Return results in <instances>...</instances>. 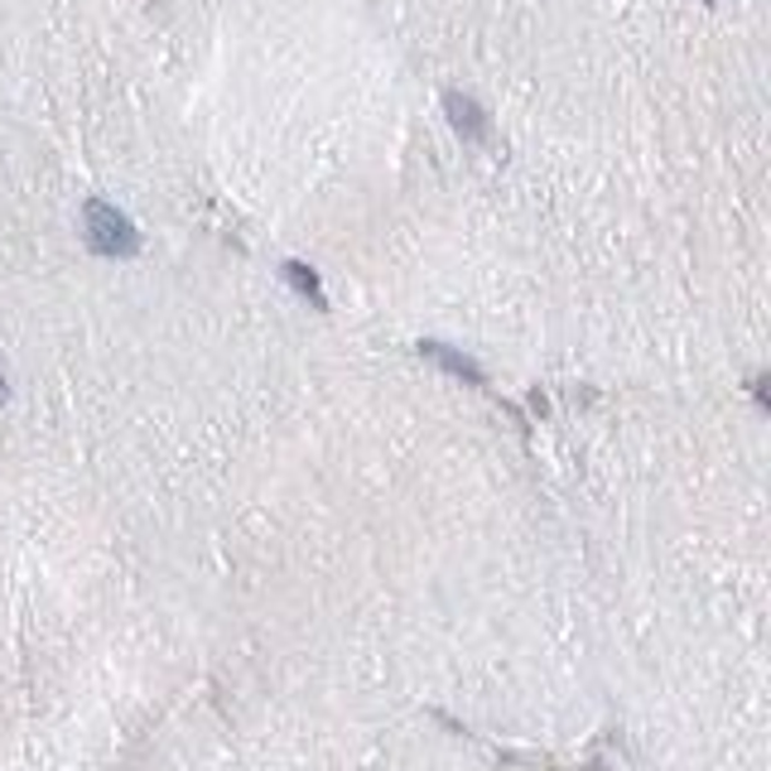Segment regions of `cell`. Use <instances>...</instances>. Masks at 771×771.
Returning a JSON list of instances; mask_svg holds the SVG:
<instances>
[{
	"label": "cell",
	"instance_id": "5",
	"mask_svg": "<svg viewBox=\"0 0 771 771\" xmlns=\"http://www.w3.org/2000/svg\"><path fill=\"white\" fill-rule=\"evenodd\" d=\"M5 395H10V386H5V377H0V401H5Z\"/></svg>",
	"mask_w": 771,
	"mask_h": 771
},
{
	"label": "cell",
	"instance_id": "4",
	"mask_svg": "<svg viewBox=\"0 0 771 771\" xmlns=\"http://www.w3.org/2000/svg\"><path fill=\"white\" fill-rule=\"evenodd\" d=\"M285 280H289V285H295V289H299V295H304V299H313V304H319V309H323V304H329V299H323V285H319V275H313V271H309V265H299V261H289V265H285Z\"/></svg>",
	"mask_w": 771,
	"mask_h": 771
},
{
	"label": "cell",
	"instance_id": "1",
	"mask_svg": "<svg viewBox=\"0 0 771 771\" xmlns=\"http://www.w3.org/2000/svg\"><path fill=\"white\" fill-rule=\"evenodd\" d=\"M82 232H88V246L96 251V256H136L140 251V232L136 222H130L126 212H116L112 203L92 198L88 208H82Z\"/></svg>",
	"mask_w": 771,
	"mask_h": 771
},
{
	"label": "cell",
	"instance_id": "3",
	"mask_svg": "<svg viewBox=\"0 0 771 771\" xmlns=\"http://www.w3.org/2000/svg\"><path fill=\"white\" fill-rule=\"evenodd\" d=\"M419 353H425L429 361H439L444 371H453V377H463V381H482L477 361H473V357H463V353H453V347H444V343H419Z\"/></svg>",
	"mask_w": 771,
	"mask_h": 771
},
{
	"label": "cell",
	"instance_id": "2",
	"mask_svg": "<svg viewBox=\"0 0 771 771\" xmlns=\"http://www.w3.org/2000/svg\"><path fill=\"white\" fill-rule=\"evenodd\" d=\"M444 112H449L453 120V130L463 140H487V112L473 102V96H463V92H449L444 96Z\"/></svg>",
	"mask_w": 771,
	"mask_h": 771
}]
</instances>
